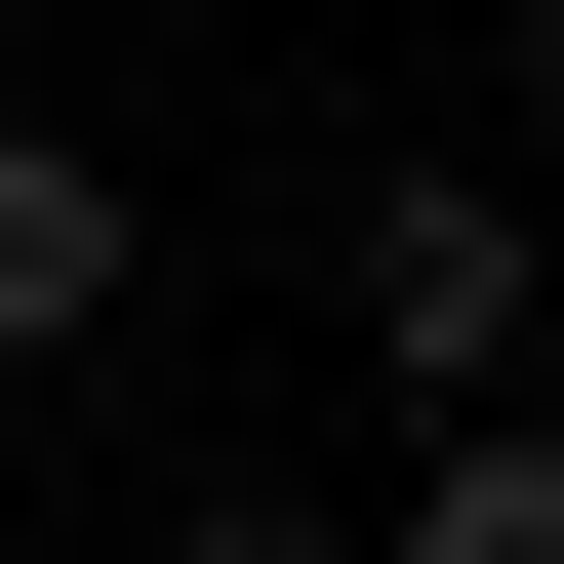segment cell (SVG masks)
Returning <instances> with one entry per match:
<instances>
[{"label": "cell", "instance_id": "6", "mask_svg": "<svg viewBox=\"0 0 564 564\" xmlns=\"http://www.w3.org/2000/svg\"><path fill=\"white\" fill-rule=\"evenodd\" d=\"M0 41H82V0H0Z\"/></svg>", "mask_w": 564, "mask_h": 564}, {"label": "cell", "instance_id": "5", "mask_svg": "<svg viewBox=\"0 0 564 564\" xmlns=\"http://www.w3.org/2000/svg\"><path fill=\"white\" fill-rule=\"evenodd\" d=\"M524 162H564V0H524Z\"/></svg>", "mask_w": 564, "mask_h": 564}, {"label": "cell", "instance_id": "4", "mask_svg": "<svg viewBox=\"0 0 564 564\" xmlns=\"http://www.w3.org/2000/svg\"><path fill=\"white\" fill-rule=\"evenodd\" d=\"M162 564H364V524H282V484H202V524H162Z\"/></svg>", "mask_w": 564, "mask_h": 564}, {"label": "cell", "instance_id": "3", "mask_svg": "<svg viewBox=\"0 0 564 564\" xmlns=\"http://www.w3.org/2000/svg\"><path fill=\"white\" fill-rule=\"evenodd\" d=\"M364 564H564V403H484V444H403V524Z\"/></svg>", "mask_w": 564, "mask_h": 564}, {"label": "cell", "instance_id": "2", "mask_svg": "<svg viewBox=\"0 0 564 564\" xmlns=\"http://www.w3.org/2000/svg\"><path fill=\"white\" fill-rule=\"evenodd\" d=\"M82 323H121V162H82V121H0V364H82Z\"/></svg>", "mask_w": 564, "mask_h": 564}, {"label": "cell", "instance_id": "1", "mask_svg": "<svg viewBox=\"0 0 564 564\" xmlns=\"http://www.w3.org/2000/svg\"><path fill=\"white\" fill-rule=\"evenodd\" d=\"M323 282H364V403H403V444H484V403H524V323H564V242H524V162H403V202H364Z\"/></svg>", "mask_w": 564, "mask_h": 564}]
</instances>
